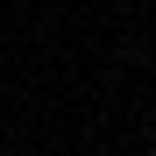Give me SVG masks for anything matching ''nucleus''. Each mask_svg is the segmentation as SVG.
<instances>
[{
	"label": "nucleus",
	"instance_id": "f257e3e1",
	"mask_svg": "<svg viewBox=\"0 0 156 156\" xmlns=\"http://www.w3.org/2000/svg\"><path fill=\"white\" fill-rule=\"evenodd\" d=\"M149 156H156V149H149Z\"/></svg>",
	"mask_w": 156,
	"mask_h": 156
}]
</instances>
